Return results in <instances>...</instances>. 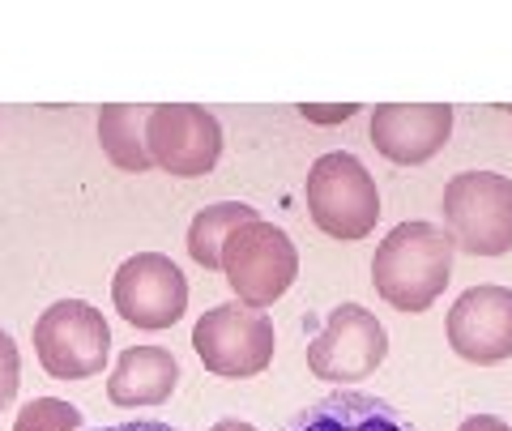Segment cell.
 Segmentation results:
<instances>
[{"instance_id":"9a60e30c","label":"cell","mask_w":512,"mask_h":431,"mask_svg":"<svg viewBox=\"0 0 512 431\" xmlns=\"http://www.w3.org/2000/svg\"><path fill=\"white\" fill-rule=\"evenodd\" d=\"M256 210L244 201H218V205H205V210L192 218L188 227V257L197 261L201 269H222V248H227V239L235 227H244L252 222Z\"/></svg>"},{"instance_id":"8992f818","label":"cell","mask_w":512,"mask_h":431,"mask_svg":"<svg viewBox=\"0 0 512 431\" xmlns=\"http://www.w3.org/2000/svg\"><path fill=\"white\" fill-rule=\"evenodd\" d=\"M30 338L43 372L56 380H90L111 359V329L103 312L82 299H56L35 321Z\"/></svg>"},{"instance_id":"30bf717a","label":"cell","mask_w":512,"mask_h":431,"mask_svg":"<svg viewBox=\"0 0 512 431\" xmlns=\"http://www.w3.org/2000/svg\"><path fill=\"white\" fill-rule=\"evenodd\" d=\"M448 346L466 363H504L512 359V286H470L448 308Z\"/></svg>"},{"instance_id":"7402d4cb","label":"cell","mask_w":512,"mask_h":431,"mask_svg":"<svg viewBox=\"0 0 512 431\" xmlns=\"http://www.w3.org/2000/svg\"><path fill=\"white\" fill-rule=\"evenodd\" d=\"M508 116H512V107H508Z\"/></svg>"},{"instance_id":"8fae6325","label":"cell","mask_w":512,"mask_h":431,"mask_svg":"<svg viewBox=\"0 0 512 431\" xmlns=\"http://www.w3.org/2000/svg\"><path fill=\"white\" fill-rule=\"evenodd\" d=\"M453 137L448 103H380L372 111V146L402 167H419Z\"/></svg>"},{"instance_id":"6da1fadb","label":"cell","mask_w":512,"mask_h":431,"mask_svg":"<svg viewBox=\"0 0 512 431\" xmlns=\"http://www.w3.org/2000/svg\"><path fill=\"white\" fill-rule=\"evenodd\" d=\"M453 248L457 239L448 235V227L423 218L397 222L372 257L376 295L397 312H427L453 278Z\"/></svg>"},{"instance_id":"5b68a950","label":"cell","mask_w":512,"mask_h":431,"mask_svg":"<svg viewBox=\"0 0 512 431\" xmlns=\"http://www.w3.org/2000/svg\"><path fill=\"white\" fill-rule=\"evenodd\" d=\"M308 214L333 239H363L376 231L380 218V188L355 154L333 150L320 154L308 171Z\"/></svg>"},{"instance_id":"d6986e66","label":"cell","mask_w":512,"mask_h":431,"mask_svg":"<svg viewBox=\"0 0 512 431\" xmlns=\"http://www.w3.org/2000/svg\"><path fill=\"white\" fill-rule=\"evenodd\" d=\"M457 431H512L504 419H495V414H470L466 423H461Z\"/></svg>"},{"instance_id":"e0dca14e","label":"cell","mask_w":512,"mask_h":431,"mask_svg":"<svg viewBox=\"0 0 512 431\" xmlns=\"http://www.w3.org/2000/svg\"><path fill=\"white\" fill-rule=\"evenodd\" d=\"M22 385V359H18V346L5 329H0V410H5L13 397H18Z\"/></svg>"},{"instance_id":"ffe728a7","label":"cell","mask_w":512,"mask_h":431,"mask_svg":"<svg viewBox=\"0 0 512 431\" xmlns=\"http://www.w3.org/2000/svg\"><path fill=\"white\" fill-rule=\"evenodd\" d=\"M94 431H180V427L154 423V419H137V423H111V427H94Z\"/></svg>"},{"instance_id":"ba28073f","label":"cell","mask_w":512,"mask_h":431,"mask_svg":"<svg viewBox=\"0 0 512 431\" xmlns=\"http://www.w3.org/2000/svg\"><path fill=\"white\" fill-rule=\"evenodd\" d=\"M111 299H116V312L133 329L158 333V329H171L184 316L188 278L163 252H137L111 278Z\"/></svg>"},{"instance_id":"9c48e42d","label":"cell","mask_w":512,"mask_h":431,"mask_svg":"<svg viewBox=\"0 0 512 431\" xmlns=\"http://www.w3.org/2000/svg\"><path fill=\"white\" fill-rule=\"evenodd\" d=\"M146 146L154 167H163L167 175H180V180L210 175L222 158V124L214 111L197 103H158L146 120Z\"/></svg>"},{"instance_id":"7a4b0ae2","label":"cell","mask_w":512,"mask_h":431,"mask_svg":"<svg viewBox=\"0 0 512 431\" xmlns=\"http://www.w3.org/2000/svg\"><path fill=\"white\" fill-rule=\"evenodd\" d=\"M222 274H227L239 303L265 312L299 278V248L291 244V235L282 227H274L265 218H252L231 231L227 248H222Z\"/></svg>"},{"instance_id":"ac0fdd59","label":"cell","mask_w":512,"mask_h":431,"mask_svg":"<svg viewBox=\"0 0 512 431\" xmlns=\"http://www.w3.org/2000/svg\"><path fill=\"white\" fill-rule=\"evenodd\" d=\"M303 111V116H308L312 124H342V120H350V116H355V103H342V107H320V103H303L299 107Z\"/></svg>"},{"instance_id":"4fadbf2b","label":"cell","mask_w":512,"mask_h":431,"mask_svg":"<svg viewBox=\"0 0 512 431\" xmlns=\"http://www.w3.org/2000/svg\"><path fill=\"white\" fill-rule=\"evenodd\" d=\"M180 385V359L167 346H128L107 376L111 406H158Z\"/></svg>"},{"instance_id":"52a82bcc","label":"cell","mask_w":512,"mask_h":431,"mask_svg":"<svg viewBox=\"0 0 512 431\" xmlns=\"http://www.w3.org/2000/svg\"><path fill=\"white\" fill-rule=\"evenodd\" d=\"M389 355V333L363 303H338L325 329L308 342V367L316 380L329 385H355L372 376Z\"/></svg>"},{"instance_id":"2e32d148","label":"cell","mask_w":512,"mask_h":431,"mask_svg":"<svg viewBox=\"0 0 512 431\" xmlns=\"http://www.w3.org/2000/svg\"><path fill=\"white\" fill-rule=\"evenodd\" d=\"M77 427H82V410L73 402H60V397H35L13 419V431H77Z\"/></svg>"},{"instance_id":"44dd1931","label":"cell","mask_w":512,"mask_h":431,"mask_svg":"<svg viewBox=\"0 0 512 431\" xmlns=\"http://www.w3.org/2000/svg\"><path fill=\"white\" fill-rule=\"evenodd\" d=\"M210 431H256L252 423H244V419H218Z\"/></svg>"},{"instance_id":"3957f363","label":"cell","mask_w":512,"mask_h":431,"mask_svg":"<svg viewBox=\"0 0 512 431\" xmlns=\"http://www.w3.org/2000/svg\"><path fill=\"white\" fill-rule=\"evenodd\" d=\"M278 333L274 321L261 308L248 303H218L192 325V350L205 363V372H214L222 380H252L274 363Z\"/></svg>"},{"instance_id":"7c38bea8","label":"cell","mask_w":512,"mask_h":431,"mask_svg":"<svg viewBox=\"0 0 512 431\" xmlns=\"http://www.w3.org/2000/svg\"><path fill=\"white\" fill-rule=\"evenodd\" d=\"M282 431H419L397 406L372 393H329L303 406Z\"/></svg>"},{"instance_id":"277c9868","label":"cell","mask_w":512,"mask_h":431,"mask_svg":"<svg viewBox=\"0 0 512 431\" xmlns=\"http://www.w3.org/2000/svg\"><path fill=\"white\" fill-rule=\"evenodd\" d=\"M444 227L474 257H504L512 248V180L500 171H461L440 197Z\"/></svg>"},{"instance_id":"5bb4252c","label":"cell","mask_w":512,"mask_h":431,"mask_svg":"<svg viewBox=\"0 0 512 431\" xmlns=\"http://www.w3.org/2000/svg\"><path fill=\"white\" fill-rule=\"evenodd\" d=\"M146 120H150V111L133 103H111L99 111V146L128 175H141L154 167L150 146H146Z\"/></svg>"}]
</instances>
